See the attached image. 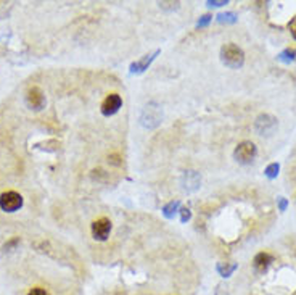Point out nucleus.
Returning <instances> with one entry per match:
<instances>
[{"label": "nucleus", "instance_id": "16", "mask_svg": "<svg viewBox=\"0 0 296 295\" xmlns=\"http://www.w3.org/2000/svg\"><path fill=\"white\" fill-rule=\"evenodd\" d=\"M278 171H280V165L278 163H270L268 165V168L264 169V174L268 179H276L278 176Z\"/></svg>", "mask_w": 296, "mask_h": 295}, {"label": "nucleus", "instance_id": "9", "mask_svg": "<svg viewBox=\"0 0 296 295\" xmlns=\"http://www.w3.org/2000/svg\"><path fill=\"white\" fill-rule=\"evenodd\" d=\"M180 184H182V189L185 190V192H195V190H198L200 186H202L200 173L194 171V169L185 171L184 176H182V179H180Z\"/></svg>", "mask_w": 296, "mask_h": 295}, {"label": "nucleus", "instance_id": "23", "mask_svg": "<svg viewBox=\"0 0 296 295\" xmlns=\"http://www.w3.org/2000/svg\"><path fill=\"white\" fill-rule=\"evenodd\" d=\"M288 29H290V33H292V36L296 39V17L288 23Z\"/></svg>", "mask_w": 296, "mask_h": 295}, {"label": "nucleus", "instance_id": "11", "mask_svg": "<svg viewBox=\"0 0 296 295\" xmlns=\"http://www.w3.org/2000/svg\"><path fill=\"white\" fill-rule=\"evenodd\" d=\"M274 263V256L268 252H261L254 256L253 260V266L258 272H266L269 269V266Z\"/></svg>", "mask_w": 296, "mask_h": 295}, {"label": "nucleus", "instance_id": "19", "mask_svg": "<svg viewBox=\"0 0 296 295\" xmlns=\"http://www.w3.org/2000/svg\"><path fill=\"white\" fill-rule=\"evenodd\" d=\"M20 244V237H13L12 240H8L6 244L4 245V252H10L13 247H16Z\"/></svg>", "mask_w": 296, "mask_h": 295}, {"label": "nucleus", "instance_id": "6", "mask_svg": "<svg viewBox=\"0 0 296 295\" xmlns=\"http://www.w3.org/2000/svg\"><path fill=\"white\" fill-rule=\"evenodd\" d=\"M46 103H47L46 95H44V92L39 89V87H31V89L26 92V105L31 110L39 112V110L46 107Z\"/></svg>", "mask_w": 296, "mask_h": 295}, {"label": "nucleus", "instance_id": "7", "mask_svg": "<svg viewBox=\"0 0 296 295\" xmlns=\"http://www.w3.org/2000/svg\"><path fill=\"white\" fill-rule=\"evenodd\" d=\"M111 232V221L108 218H100L92 223V235L95 240L105 242Z\"/></svg>", "mask_w": 296, "mask_h": 295}, {"label": "nucleus", "instance_id": "20", "mask_svg": "<svg viewBox=\"0 0 296 295\" xmlns=\"http://www.w3.org/2000/svg\"><path fill=\"white\" fill-rule=\"evenodd\" d=\"M227 4H228L227 0H208V2H206V5H208L210 9H218V7L227 5Z\"/></svg>", "mask_w": 296, "mask_h": 295}, {"label": "nucleus", "instance_id": "15", "mask_svg": "<svg viewBox=\"0 0 296 295\" xmlns=\"http://www.w3.org/2000/svg\"><path fill=\"white\" fill-rule=\"evenodd\" d=\"M277 58L280 62H284V63H292V62H294V58H296V50L294 49H285L282 54H278Z\"/></svg>", "mask_w": 296, "mask_h": 295}, {"label": "nucleus", "instance_id": "13", "mask_svg": "<svg viewBox=\"0 0 296 295\" xmlns=\"http://www.w3.org/2000/svg\"><path fill=\"white\" fill-rule=\"evenodd\" d=\"M179 210H180V202L172 200L168 205H164V208H162V215H164V218H168V219H172L177 213H179Z\"/></svg>", "mask_w": 296, "mask_h": 295}, {"label": "nucleus", "instance_id": "22", "mask_svg": "<svg viewBox=\"0 0 296 295\" xmlns=\"http://www.w3.org/2000/svg\"><path fill=\"white\" fill-rule=\"evenodd\" d=\"M28 295H50L47 290H44V289H40V287H34V289H31L29 290V293Z\"/></svg>", "mask_w": 296, "mask_h": 295}, {"label": "nucleus", "instance_id": "21", "mask_svg": "<svg viewBox=\"0 0 296 295\" xmlns=\"http://www.w3.org/2000/svg\"><path fill=\"white\" fill-rule=\"evenodd\" d=\"M277 206H278V211H286V208H288V200L285 197H278L277 198Z\"/></svg>", "mask_w": 296, "mask_h": 295}, {"label": "nucleus", "instance_id": "17", "mask_svg": "<svg viewBox=\"0 0 296 295\" xmlns=\"http://www.w3.org/2000/svg\"><path fill=\"white\" fill-rule=\"evenodd\" d=\"M179 213H180V221H182V223H187V221H190L192 211H190L188 206H182V208L179 210Z\"/></svg>", "mask_w": 296, "mask_h": 295}, {"label": "nucleus", "instance_id": "18", "mask_svg": "<svg viewBox=\"0 0 296 295\" xmlns=\"http://www.w3.org/2000/svg\"><path fill=\"white\" fill-rule=\"evenodd\" d=\"M211 20H212L211 15H203V17L198 20L196 28H206V26H208V25L211 23Z\"/></svg>", "mask_w": 296, "mask_h": 295}, {"label": "nucleus", "instance_id": "14", "mask_svg": "<svg viewBox=\"0 0 296 295\" xmlns=\"http://www.w3.org/2000/svg\"><path fill=\"white\" fill-rule=\"evenodd\" d=\"M236 15L234 12H226V13H219L218 15V21L220 25H234L236 23Z\"/></svg>", "mask_w": 296, "mask_h": 295}, {"label": "nucleus", "instance_id": "5", "mask_svg": "<svg viewBox=\"0 0 296 295\" xmlns=\"http://www.w3.org/2000/svg\"><path fill=\"white\" fill-rule=\"evenodd\" d=\"M23 206V197L14 190H8L0 195V208L6 213H13Z\"/></svg>", "mask_w": 296, "mask_h": 295}, {"label": "nucleus", "instance_id": "10", "mask_svg": "<svg viewBox=\"0 0 296 295\" xmlns=\"http://www.w3.org/2000/svg\"><path fill=\"white\" fill-rule=\"evenodd\" d=\"M160 54H161V50L156 49V50L153 52V54L145 55V57L140 58V60H137V62H134V63H130V66H129L130 75H140V73H144L145 70H148V66H150V65L154 62V58H156Z\"/></svg>", "mask_w": 296, "mask_h": 295}, {"label": "nucleus", "instance_id": "1", "mask_svg": "<svg viewBox=\"0 0 296 295\" xmlns=\"http://www.w3.org/2000/svg\"><path fill=\"white\" fill-rule=\"evenodd\" d=\"M220 62L224 63L227 68L238 70L245 63V54L243 50L235 46V44H226L220 49Z\"/></svg>", "mask_w": 296, "mask_h": 295}, {"label": "nucleus", "instance_id": "12", "mask_svg": "<svg viewBox=\"0 0 296 295\" xmlns=\"http://www.w3.org/2000/svg\"><path fill=\"white\" fill-rule=\"evenodd\" d=\"M236 268H238V264L234 261L232 263H218V266H216L218 272L222 277H230Z\"/></svg>", "mask_w": 296, "mask_h": 295}, {"label": "nucleus", "instance_id": "3", "mask_svg": "<svg viewBox=\"0 0 296 295\" xmlns=\"http://www.w3.org/2000/svg\"><path fill=\"white\" fill-rule=\"evenodd\" d=\"M161 120H162V110L158 103L150 102L148 105H145L142 116H140V123H142L144 128H148V129L156 128L161 123Z\"/></svg>", "mask_w": 296, "mask_h": 295}, {"label": "nucleus", "instance_id": "4", "mask_svg": "<svg viewBox=\"0 0 296 295\" xmlns=\"http://www.w3.org/2000/svg\"><path fill=\"white\" fill-rule=\"evenodd\" d=\"M277 128H278L277 118L272 115H268V113L259 115L254 121V129L259 136H272Z\"/></svg>", "mask_w": 296, "mask_h": 295}, {"label": "nucleus", "instance_id": "8", "mask_svg": "<svg viewBox=\"0 0 296 295\" xmlns=\"http://www.w3.org/2000/svg\"><path fill=\"white\" fill-rule=\"evenodd\" d=\"M122 107V99L118 94H110L108 97L103 100L102 103V113L105 116H113L120 112V108Z\"/></svg>", "mask_w": 296, "mask_h": 295}, {"label": "nucleus", "instance_id": "2", "mask_svg": "<svg viewBox=\"0 0 296 295\" xmlns=\"http://www.w3.org/2000/svg\"><path fill=\"white\" fill-rule=\"evenodd\" d=\"M258 157V149L251 141H243L235 147L234 158L240 165H251Z\"/></svg>", "mask_w": 296, "mask_h": 295}]
</instances>
